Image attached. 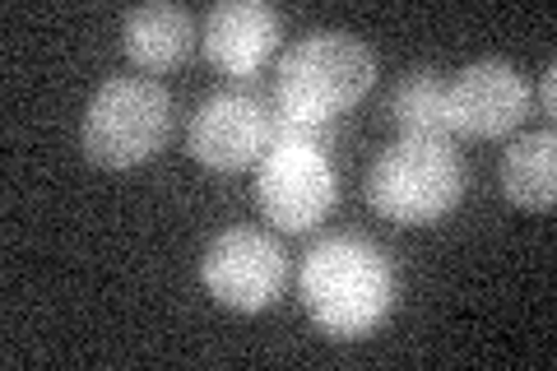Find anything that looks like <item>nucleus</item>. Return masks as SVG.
<instances>
[{
	"instance_id": "nucleus-5",
	"label": "nucleus",
	"mask_w": 557,
	"mask_h": 371,
	"mask_svg": "<svg viewBox=\"0 0 557 371\" xmlns=\"http://www.w3.org/2000/svg\"><path fill=\"white\" fill-rule=\"evenodd\" d=\"M256 200L265 219L284 233H307L335 209V168L325 145L311 139H274L256 172Z\"/></svg>"
},
{
	"instance_id": "nucleus-1",
	"label": "nucleus",
	"mask_w": 557,
	"mask_h": 371,
	"mask_svg": "<svg viewBox=\"0 0 557 371\" xmlns=\"http://www.w3.org/2000/svg\"><path fill=\"white\" fill-rule=\"evenodd\" d=\"M372 84H376V57L354 33H307L278 61L274 139L325 145L330 121L368 98Z\"/></svg>"
},
{
	"instance_id": "nucleus-11",
	"label": "nucleus",
	"mask_w": 557,
	"mask_h": 371,
	"mask_svg": "<svg viewBox=\"0 0 557 371\" xmlns=\"http://www.w3.org/2000/svg\"><path fill=\"white\" fill-rule=\"evenodd\" d=\"M502 190H507L511 205L534 209V214L553 209L557 200V135L553 131L516 139L502 153Z\"/></svg>"
},
{
	"instance_id": "nucleus-3",
	"label": "nucleus",
	"mask_w": 557,
	"mask_h": 371,
	"mask_svg": "<svg viewBox=\"0 0 557 371\" xmlns=\"http://www.w3.org/2000/svg\"><path fill=\"white\" fill-rule=\"evenodd\" d=\"M465 196V168L450 139H399L368 172V200L381 219L423 227L446 219Z\"/></svg>"
},
{
	"instance_id": "nucleus-4",
	"label": "nucleus",
	"mask_w": 557,
	"mask_h": 371,
	"mask_svg": "<svg viewBox=\"0 0 557 371\" xmlns=\"http://www.w3.org/2000/svg\"><path fill=\"white\" fill-rule=\"evenodd\" d=\"M172 98L153 79H108L84 112V153L98 168H135L163 149Z\"/></svg>"
},
{
	"instance_id": "nucleus-8",
	"label": "nucleus",
	"mask_w": 557,
	"mask_h": 371,
	"mask_svg": "<svg viewBox=\"0 0 557 371\" xmlns=\"http://www.w3.org/2000/svg\"><path fill=\"white\" fill-rule=\"evenodd\" d=\"M530 112V84L507 61H479L446 84V116L450 135L469 139H497L516 131Z\"/></svg>"
},
{
	"instance_id": "nucleus-2",
	"label": "nucleus",
	"mask_w": 557,
	"mask_h": 371,
	"mask_svg": "<svg viewBox=\"0 0 557 371\" xmlns=\"http://www.w3.org/2000/svg\"><path fill=\"white\" fill-rule=\"evenodd\" d=\"M298 293L321 334H330V339H362L395 307V270L372 242L325 237L302 260Z\"/></svg>"
},
{
	"instance_id": "nucleus-7",
	"label": "nucleus",
	"mask_w": 557,
	"mask_h": 371,
	"mask_svg": "<svg viewBox=\"0 0 557 371\" xmlns=\"http://www.w3.org/2000/svg\"><path fill=\"white\" fill-rule=\"evenodd\" d=\"M274 145V112L251 94H214L190 116L186 149L214 172H237Z\"/></svg>"
},
{
	"instance_id": "nucleus-6",
	"label": "nucleus",
	"mask_w": 557,
	"mask_h": 371,
	"mask_svg": "<svg viewBox=\"0 0 557 371\" xmlns=\"http://www.w3.org/2000/svg\"><path fill=\"white\" fill-rule=\"evenodd\" d=\"M200 279L209 297L228 311H265L288 279V256L270 233L228 227L209 242L200 260Z\"/></svg>"
},
{
	"instance_id": "nucleus-13",
	"label": "nucleus",
	"mask_w": 557,
	"mask_h": 371,
	"mask_svg": "<svg viewBox=\"0 0 557 371\" xmlns=\"http://www.w3.org/2000/svg\"><path fill=\"white\" fill-rule=\"evenodd\" d=\"M553 108H557V65L544 70V112H553Z\"/></svg>"
},
{
	"instance_id": "nucleus-9",
	"label": "nucleus",
	"mask_w": 557,
	"mask_h": 371,
	"mask_svg": "<svg viewBox=\"0 0 557 371\" xmlns=\"http://www.w3.org/2000/svg\"><path fill=\"white\" fill-rule=\"evenodd\" d=\"M278 47V14L260 0H223L205 20V57L223 75H256Z\"/></svg>"
},
{
	"instance_id": "nucleus-10",
	"label": "nucleus",
	"mask_w": 557,
	"mask_h": 371,
	"mask_svg": "<svg viewBox=\"0 0 557 371\" xmlns=\"http://www.w3.org/2000/svg\"><path fill=\"white\" fill-rule=\"evenodd\" d=\"M121 47L139 70H172L196 47V20L182 5H139L121 24Z\"/></svg>"
},
{
	"instance_id": "nucleus-12",
	"label": "nucleus",
	"mask_w": 557,
	"mask_h": 371,
	"mask_svg": "<svg viewBox=\"0 0 557 371\" xmlns=\"http://www.w3.org/2000/svg\"><path fill=\"white\" fill-rule=\"evenodd\" d=\"M391 116L405 139H450L446 84L437 79V70H409L391 94Z\"/></svg>"
}]
</instances>
